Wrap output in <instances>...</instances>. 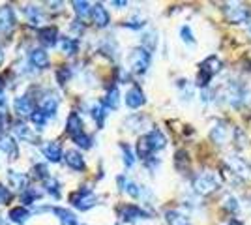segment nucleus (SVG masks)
Instances as JSON below:
<instances>
[{"instance_id": "4d7b16f0", "label": "nucleus", "mask_w": 251, "mask_h": 225, "mask_svg": "<svg viewBox=\"0 0 251 225\" xmlns=\"http://www.w3.org/2000/svg\"><path fill=\"white\" fill-rule=\"evenodd\" d=\"M2 88H4V83H2V79H0V92H2Z\"/></svg>"}, {"instance_id": "37998d69", "label": "nucleus", "mask_w": 251, "mask_h": 225, "mask_svg": "<svg viewBox=\"0 0 251 225\" xmlns=\"http://www.w3.org/2000/svg\"><path fill=\"white\" fill-rule=\"evenodd\" d=\"M70 77H72V70H70L68 66H62V68L56 72V81H58V85L64 86L70 81Z\"/></svg>"}, {"instance_id": "ddd939ff", "label": "nucleus", "mask_w": 251, "mask_h": 225, "mask_svg": "<svg viewBox=\"0 0 251 225\" xmlns=\"http://www.w3.org/2000/svg\"><path fill=\"white\" fill-rule=\"evenodd\" d=\"M13 133L19 141H25V143H30V145H36L38 141V135L32 131V128H28L25 122H15L13 124Z\"/></svg>"}, {"instance_id": "2eb2a0df", "label": "nucleus", "mask_w": 251, "mask_h": 225, "mask_svg": "<svg viewBox=\"0 0 251 225\" xmlns=\"http://www.w3.org/2000/svg\"><path fill=\"white\" fill-rule=\"evenodd\" d=\"M64 160H66V165L70 169H74V171H84V158L79 150H66Z\"/></svg>"}, {"instance_id": "2f4dec72", "label": "nucleus", "mask_w": 251, "mask_h": 225, "mask_svg": "<svg viewBox=\"0 0 251 225\" xmlns=\"http://www.w3.org/2000/svg\"><path fill=\"white\" fill-rule=\"evenodd\" d=\"M40 197H42V192H40V190H36V188H26V190L21 193V201H23L25 206L34 204Z\"/></svg>"}, {"instance_id": "473e14b6", "label": "nucleus", "mask_w": 251, "mask_h": 225, "mask_svg": "<svg viewBox=\"0 0 251 225\" xmlns=\"http://www.w3.org/2000/svg\"><path fill=\"white\" fill-rule=\"evenodd\" d=\"M58 45H60V49H62L66 54H75L77 49H79V42L74 40V38H66V36L58 40Z\"/></svg>"}, {"instance_id": "49530a36", "label": "nucleus", "mask_w": 251, "mask_h": 225, "mask_svg": "<svg viewBox=\"0 0 251 225\" xmlns=\"http://www.w3.org/2000/svg\"><path fill=\"white\" fill-rule=\"evenodd\" d=\"M101 51L107 54H111V56H116V51H118V47H116V43L111 40V38H107L101 45Z\"/></svg>"}, {"instance_id": "09e8293b", "label": "nucleus", "mask_w": 251, "mask_h": 225, "mask_svg": "<svg viewBox=\"0 0 251 225\" xmlns=\"http://www.w3.org/2000/svg\"><path fill=\"white\" fill-rule=\"evenodd\" d=\"M186 156H188V154H186L184 150H180V152H176V169H178V171H184V165H182V163H184V161L188 163V160H186Z\"/></svg>"}, {"instance_id": "4468645a", "label": "nucleus", "mask_w": 251, "mask_h": 225, "mask_svg": "<svg viewBox=\"0 0 251 225\" xmlns=\"http://www.w3.org/2000/svg\"><path fill=\"white\" fill-rule=\"evenodd\" d=\"M28 62L36 70H45L49 68V54L45 53V49H32L28 53Z\"/></svg>"}, {"instance_id": "9b49d317", "label": "nucleus", "mask_w": 251, "mask_h": 225, "mask_svg": "<svg viewBox=\"0 0 251 225\" xmlns=\"http://www.w3.org/2000/svg\"><path fill=\"white\" fill-rule=\"evenodd\" d=\"M147 98H145V92L139 88V86H131L127 92H126V105L129 109H139L145 105Z\"/></svg>"}, {"instance_id": "ea45409f", "label": "nucleus", "mask_w": 251, "mask_h": 225, "mask_svg": "<svg viewBox=\"0 0 251 225\" xmlns=\"http://www.w3.org/2000/svg\"><path fill=\"white\" fill-rule=\"evenodd\" d=\"M124 192L127 193L129 197H133V199H141V186H137L133 180H127V182H126Z\"/></svg>"}, {"instance_id": "423d86ee", "label": "nucleus", "mask_w": 251, "mask_h": 225, "mask_svg": "<svg viewBox=\"0 0 251 225\" xmlns=\"http://www.w3.org/2000/svg\"><path fill=\"white\" fill-rule=\"evenodd\" d=\"M225 165L229 167V171L232 173L236 178H242V180H250L251 178L250 165L242 160V158H238V156H234V154L227 156V158H225Z\"/></svg>"}, {"instance_id": "b1692460", "label": "nucleus", "mask_w": 251, "mask_h": 225, "mask_svg": "<svg viewBox=\"0 0 251 225\" xmlns=\"http://www.w3.org/2000/svg\"><path fill=\"white\" fill-rule=\"evenodd\" d=\"M51 212L60 220L62 225H79V222H77V218H75L72 210H66V208H60V206H51Z\"/></svg>"}, {"instance_id": "c9c22d12", "label": "nucleus", "mask_w": 251, "mask_h": 225, "mask_svg": "<svg viewBox=\"0 0 251 225\" xmlns=\"http://www.w3.org/2000/svg\"><path fill=\"white\" fill-rule=\"evenodd\" d=\"M107 111H109V109L105 107L101 101H100L98 105H94V107H92V117H94L96 124H98L100 128H103V122H105V117H107Z\"/></svg>"}, {"instance_id": "bb28decb", "label": "nucleus", "mask_w": 251, "mask_h": 225, "mask_svg": "<svg viewBox=\"0 0 251 225\" xmlns=\"http://www.w3.org/2000/svg\"><path fill=\"white\" fill-rule=\"evenodd\" d=\"M165 222H167V225H191L188 216L182 214L180 210H167L165 212Z\"/></svg>"}, {"instance_id": "412c9836", "label": "nucleus", "mask_w": 251, "mask_h": 225, "mask_svg": "<svg viewBox=\"0 0 251 225\" xmlns=\"http://www.w3.org/2000/svg\"><path fill=\"white\" fill-rule=\"evenodd\" d=\"M147 139L148 143H150V147H152V150L156 152V150H163L165 147H167V137L163 135V131L161 129H150L147 133Z\"/></svg>"}, {"instance_id": "3c124183", "label": "nucleus", "mask_w": 251, "mask_h": 225, "mask_svg": "<svg viewBox=\"0 0 251 225\" xmlns=\"http://www.w3.org/2000/svg\"><path fill=\"white\" fill-rule=\"evenodd\" d=\"M111 4H113V6H116V8H120V10H122V8H126V6H127V2H124V0H113Z\"/></svg>"}, {"instance_id": "603ef678", "label": "nucleus", "mask_w": 251, "mask_h": 225, "mask_svg": "<svg viewBox=\"0 0 251 225\" xmlns=\"http://www.w3.org/2000/svg\"><path fill=\"white\" fill-rule=\"evenodd\" d=\"M8 107V100L4 96V92H0V109H6Z\"/></svg>"}, {"instance_id": "393cba45", "label": "nucleus", "mask_w": 251, "mask_h": 225, "mask_svg": "<svg viewBox=\"0 0 251 225\" xmlns=\"http://www.w3.org/2000/svg\"><path fill=\"white\" fill-rule=\"evenodd\" d=\"M148 124V118L143 117V115H131V117H127L124 120V128L129 129V131H139V129H143V126H147Z\"/></svg>"}, {"instance_id": "a19ab883", "label": "nucleus", "mask_w": 251, "mask_h": 225, "mask_svg": "<svg viewBox=\"0 0 251 225\" xmlns=\"http://www.w3.org/2000/svg\"><path fill=\"white\" fill-rule=\"evenodd\" d=\"M145 25H147V21L143 17H131L124 23L126 28H131V30H141V28H145Z\"/></svg>"}, {"instance_id": "5fc2aeb1", "label": "nucleus", "mask_w": 251, "mask_h": 225, "mask_svg": "<svg viewBox=\"0 0 251 225\" xmlns=\"http://www.w3.org/2000/svg\"><path fill=\"white\" fill-rule=\"evenodd\" d=\"M4 64V53H2V49H0V66Z\"/></svg>"}, {"instance_id": "aec40b11", "label": "nucleus", "mask_w": 251, "mask_h": 225, "mask_svg": "<svg viewBox=\"0 0 251 225\" xmlns=\"http://www.w3.org/2000/svg\"><path fill=\"white\" fill-rule=\"evenodd\" d=\"M66 131H68V135H70L72 139L77 137V135H81V133H84L83 120H81V117H79L77 113H72V115L68 117V120H66Z\"/></svg>"}, {"instance_id": "39448f33", "label": "nucleus", "mask_w": 251, "mask_h": 225, "mask_svg": "<svg viewBox=\"0 0 251 225\" xmlns=\"http://www.w3.org/2000/svg\"><path fill=\"white\" fill-rule=\"evenodd\" d=\"M118 216L126 224H137L141 220H150V212H147L145 208H141L137 204H124V206H120L118 208Z\"/></svg>"}, {"instance_id": "c03bdc74", "label": "nucleus", "mask_w": 251, "mask_h": 225, "mask_svg": "<svg viewBox=\"0 0 251 225\" xmlns=\"http://www.w3.org/2000/svg\"><path fill=\"white\" fill-rule=\"evenodd\" d=\"M30 120H32V124H34L38 129H43L45 128V124H47V117L43 115L42 111H36V113L30 117Z\"/></svg>"}, {"instance_id": "de8ad7c7", "label": "nucleus", "mask_w": 251, "mask_h": 225, "mask_svg": "<svg viewBox=\"0 0 251 225\" xmlns=\"http://www.w3.org/2000/svg\"><path fill=\"white\" fill-rule=\"evenodd\" d=\"M10 197H11L10 190H8L4 184H0V204H6L10 201Z\"/></svg>"}, {"instance_id": "cd10ccee", "label": "nucleus", "mask_w": 251, "mask_h": 225, "mask_svg": "<svg viewBox=\"0 0 251 225\" xmlns=\"http://www.w3.org/2000/svg\"><path fill=\"white\" fill-rule=\"evenodd\" d=\"M25 15H26V19H28V23H30L32 26H38V25H42V21H43L42 10H40L38 6H26V8H25Z\"/></svg>"}, {"instance_id": "7ed1b4c3", "label": "nucleus", "mask_w": 251, "mask_h": 225, "mask_svg": "<svg viewBox=\"0 0 251 225\" xmlns=\"http://www.w3.org/2000/svg\"><path fill=\"white\" fill-rule=\"evenodd\" d=\"M221 72V60L220 56H216V54H210L208 58H204L199 66V86H204V88H208V83L210 79L214 77V75H218Z\"/></svg>"}, {"instance_id": "6e6552de", "label": "nucleus", "mask_w": 251, "mask_h": 225, "mask_svg": "<svg viewBox=\"0 0 251 225\" xmlns=\"http://www.w3.org/2000/svg\"><path fill=\"white\" fill-rule=\"evenodd\" d=\"M223 11H225V17L232 25H244V23L250 21V11L246 10L242 4H227L223 8Z\"/></svg>"}, {"instance_id": "5701e85b", "label": "nucleus", "mask_w": 251, "mask_h": 225, "mask_svg": "<svg viewBox=\"0 0 251 225\" xmlns=\"http://www.w3.org/2000/svg\"><path fill=\"white\" fill-rule=\"evenodd\" d=\"M8 182H10L11 188H15L23 193L28 188V176L19 171H8Z\"/></svg>"}, {"instance_id": "20e7f679", "label": "nucleus", "mask_w": 251, "mask_h": 225, "mask_svg": "<svg viewBox=\"0 0 251 225\" xmlns=\"http://www.w3.org/2000/svg\"><path fill=\"white\" fill-rule=\"evenodd\" d=\"M70 201L74 204L75 208H79V210H90L92 206L98 204V197H96V193L88 188V186H83L79 192H75L72 197H70Z\"/></svg>"}, {"instance_id": "a18cd8bd", "label": "nucleus", "mask_w": 251, "mask_h": 225, "mask_svg": "<svg viewBox=\"0 0 251 225\" xmlns=\"http://www.w3.org/2000/svg\"><path fill=\"white\" fill-rule=\"evenodd\" d=\"M34 176H36L38 180H45V178H49V169H47V165H43V163L34 165Z\"/></svg>"}, {"instance_id": "1a4fd4ad", "label": "nucleus", "mask_w": 251, "mask_h": 225, "mask_svg": "<svg viewBox=\"0 0 251 225\" xmlns=\"http://www.w3.org/2000/svg\"><path fill=\"white\" fill-rule=\"evenodd\" d=\"M42 154L47 158V161H51V163H58V161L64 158L62 147H60V143H56V141H47V143H43Z\"/></svg>"}, {"instance_id": "f8f14e48", "label": "nucleus", "mask_w": 251, "mask_h": 225, "mask_svg": "<svg viewBox=\"0 0 251 225\" xmlns=\"http://www.w3.org/2000/svg\"><path fill=\"white\" fill-rule=\"evenodd\" d=\"M13 109H15V113H17L19 117H32V115H34V101H32L30 96L25 94V96L15 98Z\"/></svg>"}, {"instance_id": "58836bf2", "label": "nucleus", "mask_w": 251, "mask_h": 225, "mask_svg": "<svg viewBox=\"0 0 251 225\" xmlns=\"http://www.w3.org/2000/svg\"><path fill=\"white\" fill-rule=\"evenodd\" d=\"M120 150H122V156H124L126 167H133V163H135V156H133V152H131V149H129V145L120 143Z\"/></svg>"}, {"instance_id": "a878e982", "label": "nucleus", "mask_w": 251, "mask_h": 225, "mask_svg": "<svg viewBox=\"0 0 251 225\" xmlns=\"http://www.w3.org/2000/svg\"><path fill=\"white\" fill-rule=\"evenodd\" d=\"M8 218H10L13 224L25 225L26 222H28V218H30V212H28L25 206H15V208H11V210H10Z\"/></svg>"}, {"instance_id": "7c9ffc66", "label": "nucleus", "mask_w": 251, "mask_h": 225, "mask_svg": "<svg viewBox=\"0 0 251 225\" xmlns=\"http://www.w3.org/2000/svg\"><path fill=\"white\" fill-rule=\"evenodd\" d=\"M141 47L143 49H147L148 53H152V51H156L157 47V34L154 30H150V32H145L143 34V40H141Z\"/></svg>"}, {"instance_id": "f03ea898", "label": "nucleus", "mask_w": 251, "mask_h": 225, "mask_svg": "<svg viewBox=\"0 0 251 225\" xmlns=\"http://www.w3.org/2000/svg\"><path fill=\"white\" fill-rule=\"evenodd\" d=\"M150 62H152V54L148 53L147 49L143 47H135L129 56H127V64H129V70L137 75H143L148 72L150 68Z\"/></svg>"}, {"instance_id": "c756f323", "label": "nucleus", "mask_w": 251, "mask_h": 225, "mask_svg": "<svg viewBox=\"0 0 251 225\" xmlns=\"http://www.w3.org/2000/svg\"><path fill=\"white\" fill-rule=\"evenodd\" d=\"M101 103H103L107 109L118 107V103H120V92H118V88H116V86H113V88L107 92L105 100H101Z\"/></svg>"}, {"instance_id": "9d476101", "label": "nucleus", "mask_w": 251, "mask_h": 225, "mask_svg": "<svg viewBox=\"0 0 251 225\" xmlns=\"http://www.w3.org/2000/svg\"><path fill=\"white\" fill-rule=\"evenodd\" d=\"M229 135H230V129L223 120L216 122V124L212 126V129H210V139L214 141L216 145H225L227 139H229Z\"/></svg>"}, {"instance_id": "72a5a7b5", "label": "nucleus", "mask_w": 251, "mask_h": 225, "mask_svg": "<svg viewBox=\"0 0 251 225\" xmlns=\"http://www.w3.org/2000/svg\"><path fill=\"white\" fill-rule=\"evenodd\" d=\"M43 188H45V192L49 193L51 197H54V199L60 197V184H58L56 178H52V176L45 178V180H43Z\"/></svg>"}, {"instance_id": "e433bc0d", "label": "nucleus", "mask_w": 251, "mask_h": 225, "mask_svg": "<svg viewBox=\"0 0 251 225\" xmlns=\"http://www.w3.org/2000/svg\"><path fill=\"white\" fill-rule=\"evenodd\" d=\"M223 208L229 210L230 214H236V212H240V201H238L234 195H227V197L223 199Z\"/></svg>"}, {"instance_id": "f704fd0d", "label": "nucleus", "mask_w": 251, "mask_h": 225, "mask_svg": "<svg viewBox=\"0 0 251 225\" xmlns=\"http://www.w3.org/2000/svg\"><path fill=\"white\" fill-rule=\"evenodd\" d=\"M72 6H74V10H75V13H77V17H81V19L88 17V15L92 13V8H90V4H88L86 0H75Z\"/></svg>"}, {"instance_id": "6e6d98bb", "label": "nucleus", "mask_w": 251, "mask_h": 225, "mask_svg": "<svg viewBox=\"0 0 251 225\" xmlns=\"http://www.w3.org/2000/svg\"><path fill=\"white\" fill-rule=\"evenodd\" d=\"M0 225H8V222H6V218H2V216H0Z\"/></svg>"}, {"instance_id": "a211bd4d", "label": "nucleus", "mask_w": 251, "mask_h": 225, "mask_svg": "<svg viewBox=\"0 0 251 225\" xmlns=\"http://www.w3.org/2000/svg\"><path fill=\"white\" fill-rule=\"evenodd\" d=\"M56 109H58V98L52 96V94H45L40 100V111H42L45 117H54L56 115Z\"/></svg>"}, {"instance_id": "6ab92c4d", "label": "nucleus", "mask_w": 251, "mask_h": 225, "mask_svg": "<svg viewBox=\"0 0 251 225\" xmlns=\"http://www.w3.org/2000/svg\"><path fill=\"white\" fill-rule=\"evenodd\" d=\"M38 40L45 45V47H54L58 43V32L54 26H45V28H40L38 30Z\"/></svg>"}, {"instance_id": "f3484780", "label": "nucleus", "mask_w": 251, "mask_h": 225, "mask_svg": "<svg viewBox=\"0 0 251 225\" xmlns=\"http://www.w3.org/2000/svg\"><path fill=\"white\" fill-rule=\"evenodd\" d=\"M15 26V13L10 6L0 8V32H10Z\"/></svg>"}, {"instance_id": "8fccbe9b", "label": "nucleus", "mask_w": 251, "mask_h": 225, "mask_svg": "<svg viewBox=\"0 0 251 225\" xmlns=\"http://www.w3.org/2000/svg\"><path fill=\"white\" fill-rule=\"evenodd\" d=\"M6 122H8V117L4 113H0V135L4 133V128H6Z\"/></svg>"}, {"instance_id": "dca6fc26", "label": "nucleus", "mask_w": 251, "mask_h": 225, "mask_svg": "<svg viewBox=\"0 0 251 225\" xmlns=\"http://www.w3.org/2000/svg\"><path fill=\"white\" fill-rule=\"evenodd\" d=\"M90 15H92L94 25L96 26H100V28H105V26L111 23V15H109V11L103 8V4H94Z\"/></svg>"}, {"instance_id": "c85d7f7f", "label": "nucleus", "mask_w": 251, "mask_h": 225, "mask_svg": "<svg viewBox=\"0 0 251 225\" xmlns=\"http://www.w3.org/2000/svg\"><path fill=\"white\" fill-rule=\"evenodd\" d=\"M152 147H150V143H148L147 135H143L141 139H139V143H137V154H139V158L143 161H147L148 158H152Z\"/></svg>"}, {"instance_id": "4be33fe9", "label": "nucleus", "mask_w": 251, "mask_h": 225, "mask_svg": "<svg viewBox=\"0 0 251 225\" xmlns=\"http://www.w3.org/2000/svg\"><path fill=\"white\" fill-rule=\"evenodd\" d=\"M0 150L6 152V154L10 156V160H15V158L19 156V149H17L15 139L10 137V135H6V133L0 135Z\"/></svg>"}, {"instance_id": "0eeeda50", "label": "nucleus", "mask_w": 251, "mask_h": 225, "mask_svg": "<svg viewBox=\"0 0 251 225\" xmlns=\"http://www.w3.org/2000/svg\"><path fill=\"white\" fill-rule=\"evenodd\" d=\"M223 100L227 103H230V105L238 107L246 100V88H244V85H240V83H229V85L225 86V90H223Z\"/></svg>"}, {"instance_id": "f257e3e1", "label": "nucleus", "mask_w": 251, "mask_h": 225, "mask_svg": "<svg viewBox=\"0 0 251 225\" xmlns=\"http://www.w3.org/2000/svg\"><path fill=\"white\" fill-rule=\"evenodd\" d=\"M221 188V178L218 173L202 171L193 176V190L197 195H210Z\"/></svg>"}, {"instance_id": "4c0bfd02", "label": "nucleus", "mask_w": 251, "mask_h": 225, "mask_svg": "<svg viewBox=\"0 0 251 225\" xmlns=\"http://www.w3.org/2000/svg\"><path fill=\"white\" fill-rule=\"evenodd\" d=\"M180 38H182V42L186 43V45H191V47L197 45V40H195V36H193V30L189 28V25H184V26L180 28Z\"/></svg>"}, {"instance_id": "864d4df0", "label": "nucleus", "mask_w": 251, "mask_h": 225, "mask_svg": "<svg viewBox=\"0 0 251 225\" xmlns=\"http://www.w3.org/2000/svg\"><path fill=\"white\" fill-rule=\"evenodd\" d=\"M227 225H242V224L238 222V220H230V222H229Z\"/></svg>"}, {"instance_id": "79ce46f5", "label": "nucleus", "mask_w": 251, "mask_h": 225, "mask_svg": "<svg viewBox=\"0 0 251 225\" xmlns=\"http://www.w3.org/2000/svg\"><path fill=\"white\" fill-rule=\"evenodd\" d=\"M72 141H74L77 147H81L83 150H86V149H90V147H92V137H90V135H86V133H81V135L74 137Z\"/></svg>"}]
</instances>
